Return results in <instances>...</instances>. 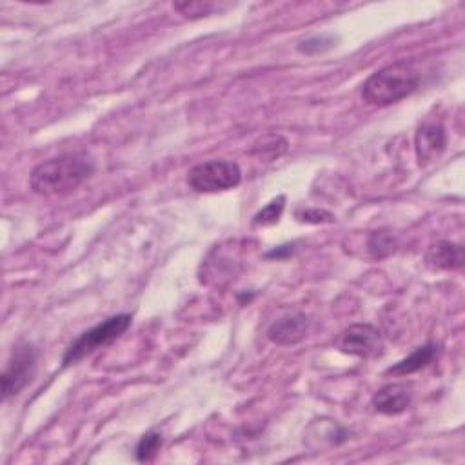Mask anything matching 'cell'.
<instances>
[{
	"label": "cell",
	"mask_w": 465,
	"mask_h": 465,
	"mask_svg": "<svg viewBox=\"0 0 465 465\" xmlns=\"http://www.w3.org/2000/svg\"><path fill=\"white\" fill-rule=\"evenodd\" d=\"M131 314L122 313V314H115L108 320H104L102 323L95 325V328H91L89 331L82 333L64 353L62 358V365H73L78 363L80 360H84L86 356L93 355L95 351L113 344L115 340H118L131 325Z\"/></svg>",
	"instance_id": "cell-3"
},
{
	"label": "cell",
	"mask_w": 465,
	"mask_h": 465,
	"mask_svg": "<svg viewBox=\"0 0 465 465\" xmlns=\"http://www.w3.org/2000/svg\"><path fill=\"white\" fill-rule=\"evenodd\" d=\"M95 167L78 155H62L40 162L29 178L31 190L40 197H64L78 190Z\"/></svg>",
	"instance_id": "cell-1"
},
{
	"label": "cell",
	"mask_w": 465,
	"mask_h": 465,
	"mask_svg": "<svg viewBox=\"0 0 465 465\" xmlns=\"http://www.w3.org/2000/svg\"><path fill=\"white\" fill-rule=\"evenodd\" d=\"M335 347L344 355L371 360L384 353V339L375 325L353 323L337 337Z\"/></svg>",
	"instance_id": "cell-6"
},
{
	"label": "cell",
	"mask_w": 465,
	"mask_h": 465,
	"mask_svg": "<svg viewBox=\"0 0 465 465\" xmlns=\"http://www.w3.org/2000/svg\"><path fill=\"white\" fill-rule=\"evenodd\" d=\"M37 362L38 351L33 344L22 342L15 346L4 373L0 377V388H3L4 400L20 395V391L33 382L37 375Z\"/></svg>",
	"instance_id": "cell-5"
},
{
	"label": "cell",
	"mask_w": 465,
	"mask_h": 465,
	"mask_svg": "<svg viewBox=\"0 0 465 465\" xmlns=\"http://www.w3.org/2000/svg\"><path fill=\"white\" fill-rule=\"evenodd\" d=\"M309 318L304 313H291L271 323L267 339L276 346L300 344L309 333Z\"/></svg>",
	"instance_id": "cell-8"
},
{
	"label": "cell",
	"mask_w": 465,
	"mask_h": 465,
	"mask_svg": "<svg viewBox=\"0 0 465 465\" xmlns=\"http://www.w3.org/2000/svg\"><path fill=\"white\" fill-rule=\"evenodd\" d=\"M297 218L306 224H333L335 215L325 209H302L297 211Z\"/></svg>",
	"instance_id": "cell-18"
},
{
	"label": "cell",
	"mask_w": 465,
	"mask_h": 465,
	"mask_svg": "<svg viewBox=\"0 0 465 465\" xmlns=\"http://www.w3.org/2000/svg\"><path fill=\"white\" fill-rule=\"evenodd\" d=\"M337 45V37L333 35H314L298 42V52L304 55H320L333 50Z\"/></svg>",
	"instance_id": "cell-16"
},
{
	"label": "cell",
	"mask_w": 465,
	"mask_h": 465,
	"mask_svg": "<svg viewBox=\"0 0 465 465\" xmlns=\"http://www.w3.org/2000/svg\"><path fill=\"white\" fill-rule=\"evenodd\" d=\"M242 182V169L229 160H208L188 173V185L197 193H222L235 190Z\"/></svg>",
	"instance_id": "cell-4"
},
{
	"label": "cell",
	"mask_w": 465,
	"mask_h": 465,
	"mask_svg": "<svg viewBox=\"0 0 465 465\" xmlns=\"http://www.w3.org/2000/svg\"><path fill=\"white\" fill-rule=\"evenodd\" d=\"M288 148H290V143L286 141L282 135L267 133V135L260 136L258 141L253 143L249 153L258 160L274 162V160H278L288 153Z\"/></svg>",
	"instance_id": "cell-12"
},
{
	"label": "cell",
	"mask_w": 465,
	"mask_h": 465,
	"mask_svg": "<svg viewBox=\"0 0 465 465\" xmlns=\"http://www.w3.org/2000/svg\"><path fill=\"white\" fill-rule=\"evenodd\" d=\"M291 253H293V244H286V246H281V248L269 251L265 255V258H276L278 260V258H284V257H288Z\"/></svg>",
	"instance_id": "cell-19"
},
{
	"label": "cell",
	"mask_w": 465,
	"mask_h": 465,
	"mask_svg": "<svg viewBox=\"0 0 465 465\" xmlns=\"http://www.w3.org/2000/svg\"><path fill=\"white\" fill-rule=\"evenodd\" d=\"M412 402V388L407 384H388L371 398V407L386 416L402 414Z\"/></svg>",
	"instance_id": "cell-9"
},
{
	"label": "cell",
	"mask_w": 465,
	"mask_h": 465,
	"mask_svg": "<svg viewBox=\"0 0 465 465\" xmlns=\"http://www.w3.org/2000/svg\"><path fill=\"white\" fill-rule=\"evenodd\" d=\"M164 444V438L159 431H150L146 433L141 440H138L136 444V449H135V454H136V460L138 461H153L160 451Z\"/></svg>",
	"instance_id": "cell-14"
},
{
	"label": "cell",
	"mask_w": 465,
	"mask_h": 465,
	"mask_svg": "<svg viewBox=\"0 0 465 465\" xmlns=\"http://www.w3.org/2000/svg\"><path fill=\"white\" fill-rule=\"evenodd\" d=\"M420 71L412 62L396 61L375 71L363 82L362 99L369 106L386 108L411 97L420 86Z\"/></svg>",
	"instance_id": "cell-2"
},
{
	"label": "cell",
	"mask_w": 465,
	"mask_h": 465,
	"mask_svg": "<svg viewBox=\"0 0 465 465\" xmlns=\"http://www.w3.org/2000/svg\"><path fill=\"white\" fill-rule=\"evenodd\" d=\"M463 262V248L451 241H440L426 253V264L435 271L461 269Z\"/></svg>",
	"instance_id": "cell-10"
},
{
	"label": "cell",
	"mask_w": 465,
	"mask_h": 465,
	"mask_svg": "<svg viewBox=\"0 0 465 465\" xmlns=\"http://www.w3.org/2000/svg\"><path fill=\"white\" fill-rule=\"evenodd\" d=\"M440 347L435 342H429L422 347H416L409 356H405L404 360H400L398 363H395L393 367H389L386 371L388 377H407L412 373H418V371L426 369L428 365H431L436 358H438Z\"/></svg>",
	"instance_id": "cell-11"
},
{
	"label": "cell",
	"mask_w": 465,
	"mask_h": 465,
	"mask_svg": "<svg viewBox=\"0 0 465 465\" xmlns=\"http://www.w3.org/2000/svg\"><path fill=\"white\" fill-rule=\"evenodd\" d=\"M447 148V131L440 122H426L414 135V153L420 166H429Z\"/></svg>",
	"instance_id": "cell-7"
},
{
	"label": "cell",
	"mask_w": 465,
	"mask_h": 465,
	"mask_svg": "<svg viewBox=\"0 0 465 465\" xmlns=\"http://www.w3.org/2000/svg\"><path fill=\"white\" fill-rule=\"evenodd\" d=\"M284 209H286V197H284V195L273 199L267 206H264V208L253 216V225L265 227V225H274V224H278V220H281Z\"/></svg>",
	"instance_id": "cell-15"
},
{
	"label": "cell",
	"mask_w": 465,
	"mask_h": 465,
	"mask_svg": "<svg viewBox=\"0 0 465 465\" xmlns=\"http://www.w3.org/2000/svg\"><path fill=\"white\" fill-rule=\"evenodd\" d=\"M398 248V241L393 235V232L380 229V231H373L367 237V253L373 260H382L388 258L389 255H393Z\"/></svg>",
	"instance_id": "cell-13"
},
{
	"label": "cell",
	"mask_w": 465,
	"mask_h": 465,
	"mask_svg": "<svg viewBox=\"0 0 465 465\" xmlns=\"http://www.w3.org/2000/svg\"><path fill=\"white\" fill-rule=\"evenodd\" d=\"M173 8L185 19L206 17V15H211L215 10H218V6L211 4V3H176V4H173Z\"/></svg>",
	"instance_id": "cell-17"
}]
</instances>
